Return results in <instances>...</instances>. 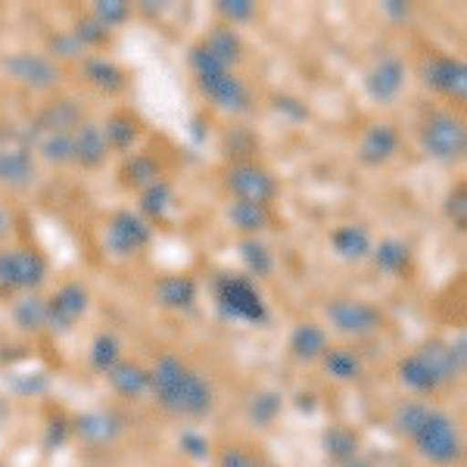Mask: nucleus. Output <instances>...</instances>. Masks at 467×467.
Returning a JSON list of instances; mask_svg holds the SVG:
<instances>
[{"label": "nucleus", "instance_id": "obj_1", "mask_svg": "<svg viewBox=\"0 0 467 467\" xmlns=\"http://www.w3.org/2000/svg\"><path fill=\"white\" fill-rule=\"evenodd\" d=\"M156 393L169 409L184 414H200L209 409V387L202 383L200 374L187 371L178 358H162L156 368Z\"/></svg>", "mask_w": 467, "mask_h": 467}, {"label": "nucleus", "instance_id": "obj_2", "mask_svg": "<svg viewBox=\"0 0 467 467\" xmlns=\"http://www.w3.org/2000/svg\"><path fill=\"white\" fill-rule=\"evenodd\" d=\"M193 66H197V75L206 88V94L213 97L222 109H244L246 107V88L240 85L237 78L228 72V66L218 63V59L209 54L206 47H200L193 54Z\"/></svg>", "mask_w": 467, "mask_h": 467}, {"label": "nucleus", "instance_id": "obj_3", "mask_svg": "<svg viewBox=\"0 0 467 467\" xmlns=\"http://www.w3.org/2000/svg\"><path fill=\"white\" fill-rule=\"evenodd\" d=\"M414 442L420 446L427 458L433 462H455L458 458V433H455V424L440 411H424V418L418 420V427L411 431Z\"/></svg>", "mask_w": 467, "mask_h": 467}, {"label": "nucleus", "instance_id": "obj_4", "mask_svg": "<svg viewBox=\"0 0 467 467\" xmlns=\"http://www.w3.org/2000/svg\"><path fill=\"white\" fill-rule=\"evenodd\" d=\"M47 275V262L32 250L0 253V293H13L22 287H37Z\"/></svg>", "mask_w": 467, "mask_h": 467}, {"label": "nucleus", "instance_id": "obj_5", "mask_svg": "<svg viewBox=\"0 0 467 467\" xmlns=\"http://www.w3.org/2000/svg\"><path fill=\"white\" fill-rule=\"evenodd\" d=\"M218 303L228 315L244 321H262L265 318V306H262V296L255 293V287L244 277H224L218 284Z\"/></svg>", "mask_w": 467, "mask_h": 467}, {"label": "nucleus", "instance_id": "obj_6", "mask_svg": "<svg viewBox=\"0 0 467 467\" xmlns=\"http://www.w3.org/2000/svg\"><path fill=\"white\" fill-rule=\"evenodd\" d=\"M424 147L436 160H458L464 153V125L455 116H433L424 125Z\"/></svg>", "mask_w": 467, "mask_h": 467}, {"label": "nucleus", "instance_id": "obj_7", "mask_svg": "<svg viewBox=\"0 0 467 467\" xmlns=\"http://www.w3.org/2000/svg\"><path fill=\"white\" fill-rule=\"evenodd\" d=\"M451 371V356L442 361L440 352H418L402 365V378L414 389H433L436 383L446 380V374Z\"/></svg>", "mask_w": 467, "mask_h": 467}, {"label": "nucleus", "instance_id": "obj_8", "mask_svg": "<svg viewBox=\"0 0 467 467\" xmlns=\"http://www.w3.org/2000/svg\"><path fill=\"white\" fill-rule=\"evenodd\" d=\"M327 315L343 334H371V330L380 327L378 308L358 303V299H337V303L327 308Z\"/></svg>", "mask_w": 467, "mask_h": 467}, {"label": "nucleus", "instance_id": "obj_9", "mask_svg": "<svg viewBox=\"0 0 467 467\" xmlns=\"http://www.w3.org/2000/svg\"><path fill=\"white\" fill-rule=\"evenodd\" d=\"M228 187L237 193L240 200H250V202H265L275 197V181H271L265 171L255 169V165H244V169H234L228 175Z\"/></svg>", "mask_w": 467, "mask_h": 467}, {"label": "nucleus", "instance_id": "obj_10", "mask_svg": "<svg viewBox=\"0 0 467 467\" xmlns=\"http://www.w3.org/2000/svg\"><path fill=\"white\" fill-rule=\"evenodd\" d=\"M150 240V228L140 222L138 215H119L109 228V246L116 250L119 255H128V253H138Z\"/></svg>", "mask_w": 467, "mask_h": 467}, {"label": "nucleus", "instance_id": "obj_11", "mask_svg": "<svg viewBox=\"0 0 467 467\" xmlns=\"http://www.w3.org/2000/svg\"><path fill=\"white\" fill-rule=\"evenodd\" d=\"M427 81H431L436 90H442V94H451L462 100L467 90L464 63H458V59H433V63L427 66Z\"/></svg>", "mask_w": 467, "mask_h": 467}, {"label": "nucleus", "instance_id": "obj_12", "mask_svg": "<svg viewBox=\"0 0 467 467\" xmlns=\"http://www.w3.org/2000/svg\"><path fill=\"white\" fill-rule=\"evenodd\" d=\"M368 88H371V94L378 97V100H393L399 90L405 88V69L402 63L393 57L380 59V66L371 72V78H368Z\"/></svg>", "mask_w": 467, "mask_h": 467}, {"label": "nucleus", "instance_id": "obj_13", "mask_svg": "<svg viewBox=\"0 0 467 467\" xmlns=\"http://www.w3.org/2000/svg\"><path fill=\"white\" fill-rule=\"evenodd\" d=\"M396 147H399V138H396L393 125H374V128H368L365 140H361V160L368 165L387 162L389 156L396 153Z\"/></svg>", "mask_w": 467, "mask_h": 467}, {"label": "nucleus", "instance_id": "obj_14", "mask_svg": "<svg viewBox=\"0 0 467 467\" xmlns=\"http://www.w3.org/2000/svg\"><path fill=\"white\" fill-rule=\"evenodd\" d=\"M85 306H88V296H85V290L81 287H63L54 296V303L47 306V321H54L59 324V327H69V324L75 318H81V312H85Z\"/></svg>", "mask_w": 467, "mask_h": 467}, {"label": "nucleus", "instance_id": "obj_15", "mask_svg": "<svg viewBox=\"0 0 467 467\" xmlns=\"http://www.w3.org/2000/svg\"><path fill=\"white\" fill-rule=\"evenodd\" d=\"M10 72L16 75L19 81L35 85V88H47V85H54V78H57V69L47 63V59H44V57H28V54L10 59Z\"/></svg>", "mask_w": 467, "mask_h": 467}, {"label": "nucleus", "instance_id": "obj_16", "mask_svg": "<svg viewBox=\"0 0 467 467\" xmlns=\"http://www.w3.org/2000/svg\"><path fill=\"white\" fill-rule=\"evenodd\" d=\"M107 153V138H103L100 128L94 125H81L78 131L72 134V156L81 160L85 165H97Z\"/></svg>", "mask_w": 467, "mask_h": 467}, {"label": "nucleus", "instance_id": "obj_17", "mask_svg": "<svg viewBox=\"0 0 467 467\" xmlns=\"http://www.w3.org/2000/svg\"><path fill=\"white\" fill-rule=\"evenodd\" d=\"M0 178L10 181V184H26V181H32L35 162H32V156H28V150H22V147L0 150Z\"/></svg>", "mask_w": 467, "mask_h": 467}, {"label": "nucleus", "instance_id": "obj_18", "mask_svg": "<svg viewBox=\"0 0 467 467\" xmlns=\"http://www.w3.org/2000/svg\"><path fill=\"white\" fill-rule=\"evenodd\" d=\"M334 246L343 259H365L368 250H371V237L358 224H346V228L334 234Z\"/></svg>", "mask_w": 467, "mask_h": 467}, {"label": "nucleus", "instance_id": "obj_19", "mask_svg": "<svg viewBox=\"0 0 467 467\" xmlns=\"http://www.w3.org/2000/svg\"><path fill=\"white\" fill-rule=\"evenodd\" d=\"M231 222L237 224L240 231H259L262 224L268 222V209L262 202H250V200H237L231 206Z\"/></svg>", "mask_w": 467, "mask_h": 467}, {"label": "nucleus", "instance_id": "obj_20", "mask_svg": "<svg viewBox=\"0 0 467 467\" xmlns=\"http://www.w3.org/2000/svg\"><path fill=\"white\" fill-rule=\"evenodd\" d=\"M197 296V284L191 277H169L160 284V299L165 306H191Z\"/></svg>", "mask_w": 467, "mask_h": 467}, {"label": "nucleus", "instance_id": "obj_21", "mask_svg": "<svg viewBox=\"0 0 467 467\" xmlns=\"http://www.w3.org/2000/svg\"><path fill=\"white\" fill-rule=\"evenodd\" d=\"M324 343H327V337H324V330L315 327V324H303V327L293 334V349L303 358H315L318 352H324Z\"/></svg>", "mask_w": 467, "mask_h": 467}, {"label": "nucleus", "instance_id": "obj_22", "mask_svg": "<svg viewBox=\"0 0 467 467\" xmlns=\"http://www.w3.org/2000/svg\"><path fill=\"white\" fill-rule=\"evenodd\" d=\"M378 265L383 271H389V275H399V271H405V265H409V246L399 244V240H387V244H380Z\"/></svg>", "mask_w": 467, "mask_h": 467}, {"label": "nucleus", "instance_id": "obj_23", "mask_svg": "<svg viewBox=\"0 0 467 467\" xmlns=\"http://www.w3.org/2000/svg\"><path fill=\"white\" fill-rule=\"evenodd\" d=\"M206 50L218 59V63L231 66L234 59L240 57V41H237V35H234V32H215L213 37H209Z\"/></svg>", "mask_w": 467, "mask_h": 467}, {"label": "nucleus", "instance_id": "obj_24", "mask_svg": "<svg viewBox=\"0 0 467 467\" xmlns=\"http://www.w3.org/2000/svg\"><path fill=\"white\" fill-rule=\"evenodd\" d=\"M358 358L352 356L349 349H334L327 356V371L334 374V378H340V380H352L358 374Z\"/></svg>", "mask_w": 467, "mask_h": 467}, {"label": "nucleus", "instance_id": "obj_25", "mask_svg": "<svg viewBox=\"0 0 467 467\" xmlns=\"http://www.w3.org/2000/svg\"><path fill=\"white\" fill-rule=\"evenodd\" d=\"M16 315L26 327H37V324L47 321V303H41V299H26V303H19Z\"/></svg>", "mask_w": 467, "mask_h": 467}, {"label": "nucleus", "instance_id": "obj_26", "mask_svg": "<svg viewBox=\"0 0 467 467\" xmlns=\"http://www.w3.org/2000/svg\"><path fill=\"white\" fill-rule=\"evenodd\" d=\"M244 255H246V262L255 268V275H265V271H271V255L265 246H259V244H246L244 246Z\"/></svg>", "mask_w": 467, "mask_h": 467}, {"label": "nucleus", "instance_id": "obj_27", "mask_svg": "<svg viewBox=\"0 0 467 467\" xmlns=\"http://www.w3.org/2000/svg\"><path fill=\"white\" fill-rule=\"evenodd\" d=\"M90 78L97 81V85H103V88H119L122 81H119V72L112 69V66H107V63H94L90 66Z\"/></svg>", "mask_w": 467, "mask_h": 467}, {"label": "nucleus", "instance_id": "obj_28", "mask_svg": "<svg viewBox=\"0 0 467 467\" xmlns=\"http://www.w3.org/2000/svg\"><path fill=\"white\" fill-rule=\"evenodd\" d=\"M107 138L116 140L119 147H125L128 140L134 138V128H131V122H125V119H112L109 128H107Z\"/></svg>", "mask_w": 467, "mask_h": 467}, {"label": "nucleus", "instance_id": "obj_29", "mask_svg": "<svg viewBox=\"0 0 467 467\" xmlns=\"http://www.w3.org/2000/svg\"><path fill=\"white\" fill-rule=\"evenodd\" d=\"M112 358H116V343L109 340V337H100L97 340V365H112Z\"/></svg>", "mask_w": 467, "mask_h": 467}, {"label": "nucleus", "instance_id": "obj_30", "mask_svg": "<svg viewBox=\"0 0 467 467\" xmlns=\"http://www.w3.org/2000/svg\"><path fill=\"white\" fill-rule=\"evenodd\" d=\"M222 10L228 13L231 19H250V16H253V4H246V0H234V4H222Z\"/></svg>", "mask_w": 467, "mask_h": 467}, {"label": "nucleus", "instance_id": "obj_31", "mask_svg": "<svg viewBox=\"0 0 467 467\" xmlns=\"http://www.w3.org/2000/svg\"><path fill=\"white\" fill-rule=\"evenodd\" d=\"M125 13H128V6H122V4H103V6H100L103 26H109V22L125 19Z\"/></svg>", "mask_w": 467, "mask_h": 467}, {"label": "nucleus", "instance_id": "obj_32", "mask_svg": "<svg viewBox=\"0 0 467 467\" xmlns=\"http://www.w3.org/2000/svg\"><path fill=\"white\" fill-rule=\"evenodd\" d=\"M224 467H255V464L246 455H240V451H231V455L224 458Z\"/></svg>", "mask_w": 467, "mask_h": 467}, {"label": "nucleus", "instance_id": "obj_33", "mask_svg": "<svg viewBox=\"0 0 467 467\" xmlns=\"http://www.w3.org/2000/svg\"><path fill=\"white\" fill-rule=\"evenodd\" d=\"M6 224H10V215H6V213H4V209H0V234H4V231H6Z\"/></svg>", "mask_w": 467, "mask_h": 467}]
</instances>
